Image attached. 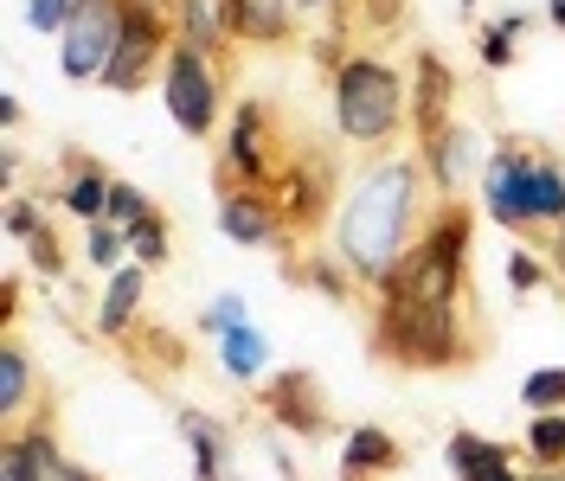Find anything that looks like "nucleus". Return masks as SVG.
<instances>
[{"label":"nucleus","mask_w":565,"mask_h":481,"mask_svg":"<svg viewBox=\"0 0 565 481\" xmlns=\"http://www.w3.org/2000/svg\"><path fill=\"white\" fill-rule=\"evenodd\" d=\"M430 212H437V193L418 154H380L341 193V206L328 218V250L360 289H380L392 264L424 238Z\"/></svg>","instance_id":"1"},{"label":"nucleus","mask_w":565,"mask_h":481,"mask_svg":"<svg viewBox=\"0 0 565 481\" xmlns=\"http://www.w3.org/2000/svg\"><path fill=\"white\" fill-rule=\"evenodd\" d=\"M476 186H482V206L508 238L565 225V161L533 136H494Z\"/></svg>","instance_id":"2"},{"label":"nucleus","mask_w":565,"mask_h":481,"mask_svg":"<svg viewBox=\"0 0 565 481\" xmlns=\"http://www.w3.org/2000/svg\"><path fill=\"white\" fill-rule=\"evenodd\" d=\"M373 360L392 373H462L482 360V328L469 309H398V302H373V328H366Z\"/></svg>","instance_id":"3"},{"label":"nucleus","mask_w":565,"mask_h":481,"mask_svg":"<svg viewBox=\"0 0 565 481\" xmlns=\"http://www.w3.org/2000/svg\"><path fill=\"white\" fill-rule=\"evenodd\" d=\"M328 104H334V136L366 154H386L412 129V84L380 52H341L328 71Z\"/></svg>","instance_id":"4"},{"label":"nucleus","mask_w":565,"mask_h":481,"mask_svg":"<svg viewBox=\"0 0 565 481\" xmlns=\"http://www.w3.org/2000/svg\"><path fill=\"white\" fill-rule=\"evenodd\" d=\"M282 161H289V141H282L277 109L264 97H245L225 122V148H218V186H257V193H277Z\"/></svg>","instance_id":"5"},{"label":"nucleus","mask_w":565,"mask_h":481,"mask_svg":"<svg viewBox=\"0 0 565 481\" xmlns=\"http://www.w3.org/2000/svg\"><path fill=\"white\" fill-rule=\"evenodd\" d=\"M341 161H334V148L316 136L289 141V161H282V180H277V206H282V225H289V238H309L321 232L334 206H341Z\"/></svg>","instance_id":"6"},{"label":"nucleus","mask_w":565,"mask_h":481,"mask_svg":"<svg viewBox=\"0 0 565 481\" xmlns=\"http://www.w3.org/2000/svg\"><path fill=\"white\" fill-rule=\"evenodd\" d=\"M174 0H129V20H122V45H116V65H109L104 90H116V97H136V90H148L161 71H168V58H174Z\"/></svg>","instance_id":"7"},{"label":"nucleus","mask_w":565,"mask_h":481,"mask_svg":"<svg viewBox=\"0 0 565 481\" xmlns=\"http://www.w3.org/2000/svg\"><path fill=\"white\" fill-rule=\"evenodd\" d=\"M122 20H129V0H77L71 26L58 33V71L71 84H104L116 65V45H122Z\"/></svg>","instance_id":"8"},{"label":"nucleus","mask_w":565,"mask_h":481,"mask_svg":"<svg viewBox=\"0 0 565 481\" xmlns=\"http://www.w3.org/2000/svg\"><path fill=\"white\" fill-rule=\"evenodd\" d=\"M218 58H206V52H193V45H174V58H168V71H161V104H168V116H174L180 136L206 141L218 136Z\"/></svg>","instance_id":"9"},{"label":"nucleus","mask_w":565,"mask_h":481,"mask_svg":"<svg viewBox=\"0 0 565 481\" xmlns=\"http://www.w3.org/2000/svg\"><path fill=\"white\" fill-rule=\"evenodd\" d=\"M257 405H264V417H270L277 430L302 437V443H316V437H328V430H334L328 385H321L309 366H289V373L264 378V385H257Z\"/></svg>","instance_id":"10"},{"label":"nucleus","mask_w":565,"mask_h":481,"mask_svg":"<svg viewBox=\"0 0 565 481\" xmlns=\"http://www.w3.org/2000/svg\"><path fill=\"white\" fill-rule=\"evenodd\" d=\"M218 232L238 250H289L277 193H257V186H218Z\"/></svg>","instance_id":"11"},{"label":"nucleus","mask_w":565,"mask_h":481,"mask_svg":"<svg viewBox=\"0 0 565 481\" xmlns=\"http://www.w3.org/2000/svg\"><path fill=\"white\" fill-rule=\"evenodd\" d=\"M405 84H412V136L418 141L444 136V129L457 122V71H450V58H444L437 45H418Z\"/></svg>","instance_id":"12"},{"label":"nucleus","mask_w":565,"mask_h":481,"mask_svg":"<svg viewBox=\"0 0 565 481\" xmlns=\"http://www.w3.org/2000/svg\"><path fill=\"white\" fill-rule=\"evenodd\" d=\"M0 481H97L90 469H77L58 437H52V424L39 417L26 430H13V437H0Z\"/></svg>","instance_id":"13"},{"label":"nucleus","mask_w":565,"mask_h":481,"mask_svg":"<svg viewBox=\"0 0 565 481\" xmlns=\"http://www.w3.org/2000/svg\"><path fill=\"white\" fill-rule=\"evenodd\" d=\"M482 136L469 129V122H450L444 136H430V141H418V161H424V173H430V193L437 200H462L469 193V180H482Z\"/></svg>","instance_id":"14"},{"label":"nucleus","mask_w":565,"mask_h":481,"mask_svg":"<svg viewBox=\"0 0 565 481\" xmlns=\"http://www.w3.org/2000/svg\"><path fill=\"white\" fill-rule=\"evenodd\" d=\"M232 7V39L250 52H282L289 39L302 33V0H225Z\"/></svg>","instance_id":"15"},{"label":"nucleus","mask_w":565,"mask_h":481,"mask_svg":"<svg viewBox=\"0 0 565 481\" xmlns=\"http://www.w3.org/2000/svg\"><path fill=\"white\" fill-rule=\"evenodd\" d=\"M141 302H148V270H141V264H122V270L104 282V296H97V334H104L109 346H122L141 328Z\"/></svg>","instance_id":"16"},{"label":"nucleus","mask_w":565,"mask_h":481,"mask_svg":"<svg viewBox=\"0 0 565 481\" xmlns=\"http://www.w3.org/2000/svg\"><path fill=\"white\" fill-rule=\"evenodd\" d=\"M444 462L457 481H527L514 469V449L494 443V437H476V430H450L444 437Z\"/></svg>","instance_id":"17"},{"label":"nucleus","mask_w":565,"mask_h":481,"mask_svg":"<svg viewBox=\"0 0 565 481\" xmlns=\"http://www.w3.org/2000/svg\"><path fill=\"white\" fill-rule=\"evenodd\" d=\"M174 424L186 437V449H193V481H232V430L212 411H200V405H180Z\"/></svg>","instance_id":"18"},{"label":"nucleus","mask_w":565,"mask_h":481,"mask_svg":"<svg viewBox=\"0 0 565 481\" xmlns=\"http://www.w3.org/2000/svg\"><path fill=\"white\" fill-rule=\"evenodd\" d=\"M398 469H405L398 437L380 424H353L348 443H341V481H392Z\"/></svg>","instance_id":"19"},{"label":"nucleus","mask_w":565,"mask_h":481,"mask_svg":"<svg viewBox=\"0 0 565 481\" xmlns=\"http://www.w3.org/2000/svg\"><path fill=\"white\" fill-rule=\"evenodd\" d=\"M33 385H39L33 353H26V341L7 328V334H0V430H7V437L26 430V398H33Z\"/></svg>","instance_id":"20"},{"label":"nucleus","mask_w":565,"mask_h":481,"mask_svg":"<svg viewBox=\"0 0 565 481\" xmlns=\"http://www.w3.org/2000/svg\"><path fill=\"white\" fill-rule=\"evenodd\" d=\"M174 33L180 45H193V52H206L225 65V52L238 45L232 39V7L225 0H174Z\"/></svg>","instance_id":"21"},{"label":"nucleus","mask_w":565,"mask_h":481,"mask_svg":"<svg viewBox=\"0 0 565 481\" xmlns=\"http://www.w3.org/2000/svg\"><path fill=\"white\" fill-rule=\"evenodd\" d=\"M65 168H71V180H65V193H58V200H65V212H71V218H84V225H104L109 186H116V180H109V168H104V161H90V154H77V148L65 154Z\"/></svg>","instance_id":"22"},{"label":"nucleus","mask_w":565,"mask_h":481,"mask_svg":"<svg viewBox=\"0 0 565 481\" xmlns=\"http://www.w3.org/2000/svg\"><path fill=\"white\" fill-rule=\"evenodd\" d=\"M218 366L232 385H257V378L270 373V341H264V328H232L225 341H218Z\"/></svg>","instance_id":"23"},{"label":"nucleus","mask_w":565,"mask_h":481,"mask_svg":"<svg viewBox=\"0 0 565 481\" xmlns=\"http://www.w3.org/2000/svg\"><path fill=\"white\" fill-rule=\"evenodd\" d=\"M527 456L533 469H565V411H540L527 424Z\"/></svg>","instance_id":"24"},{"label":"nucleus","mask_w":565,"mask_h":481,"mask_svg":"<svg viewBox=\"0 0 565 481\" xmlns=\"http://www.w3.org/2000/svg\"><path fill=\"white\" fill-rule=\"evenodd\" d=\"M521 33H527V13H501L489 33H482V65L508 71L514 65V52H521Z\"/></svg>","instance_id":"25"},{"label":"nucleus","mask_w":565,"mask_h":481,"mask_svg":"<svg viewBox=\"0 0 565 481\" xmlns=\"http://www.w3.org/2000/svg\"><path fill=\"white\" fill-rule=\"evenodd\" d=\"M129 250H136L141 270H154V264H168V218H161V206H148V218L141 225H129Z\"/></svg>","instance_id":"26"},{"label":"nucleus","mask_w":565,"mask_h":481,"mask_svg":"<svg viewBox=\"0 0 565 481\" xmlns=\"http://www.w3.org/2000/svg\"><path fill=\"white\" fill-rule=\"evenodd\" d=\"M122 250H129V232H122V225H109V218L84 232V257H90V270L116 276V270H122Z\"/></svg>","instance_id":"27"},{"label":"nucleus","mask_w":565,"mask_h":481,"mask_svg":"<svg viewBox=\"0 0 565 481\" xmlns=\"http://www.w3.org/2000/svg\"><path fill=\"white\" fill-rule=\"evenodd\" d=\"M521 405L533 417L540 411H565V366H540V373L521 378Z\"/></svg>","instance_id":"28"},{"label":"nucleus","mask_w":565,"mask_h":481,"mask_svg":"<svg viewBox=\"0 0 565 481\" xmlns=\"http://www.w3.org/2000/svg\"><path fill=\"white\" fill-rule=\"evenodd\" d=\"M245 321H250V302L238 289H225V296H212V309L200 314V334H206V341H225V334L245 328Z\"/></svg>","instance_id":"29"},{"label":"nucleus","mask_w":565,"mask_h":481,"mask_svg":"<svg viewBox=\"0 0 565 481\" xmlns=\"http://www.w3.org/2000/svg\"><path fill=\"white\" fill-rule=\"evenodd\" d=\"M39 232H45V206H39V200H26V193H13V200H7V238H13V244H33Z\"/></svg>","instance_id":"30"},{"label":"nucleus","mask_w":565,"mask_h":481,"mask_svg":"<svg viewBox=\"0 0 565 481\" xmlns=\"http://www.w3.org/2000/svg\"><path fill=\"white\" fill-rule=\"evenodd\" d=\"M104 218L129 232V225H141V218H148V200H141V193L129 186V180H116V186H109V212H104Z\"/></svg>","instance_id":"31"},{"label":"nucleus","mask_w":565,"mask_h":481,"mask_svg":"<svg viewBox=\"0 0 565 481\" xmlns=\"http://www.w3.org/2000/svg\"><path fill=\"white\" fill-rule=\"evenodd\" d=\"M26 257H33V270L45 276V282H58V276H65V244H58V232H52V225L26 244Z\"/></svg>","instance_id":"32"},{"label":"nucleus","mask_w":565,"mask_h":481,"mask_svg":"<svg viewBox=\"0 0 565 481\" xmlns=\"http://www.w3.org/2000/svg\"><path fill=\"white\" fill-rule=\"evenodd\" d=\"M71 13H77V0H26V26L33 33H65Z\"/></svg>","instance_id":"33"},{"label":"nucleus","mask_w":565,"mask_h":481,"mask_svg":"<svg viewBox=\"0 0 565 481\" xmlns=\"http://www.w3.org/2000/svg\"><path fill=\"white\" fill-rule=\"evenodd\" d=\"M508 289H514V296H533V289H546V264H540L533 250H514V257H508Z\"/></svg>","instance_id":"34"},{"label":"nucleus","mask_w":565,"mask_h":481,"mask_svg":"<svg viewBox=\"0 0 565 481\" xmlns=\"http://www.w3.org/2000/svg\"><path fill=\"white\" fill-rule=\"evenodd\" d=\"M0 180H7V193L20 186V148H13V136L0 141Z\"/></svg>","instance_id":"35"},{"label":"nucleus","mask_w":565,"mask_h":481,"mask_svg":"<svg viewBox=\"0 0 565 481\" xmlns=\"http://www.w3.org/2000/svg\"><path fill=\"white\" fill-rule=\"evenodd\" d=\"M20 116H26V109H20L13 90H7V97H0V136H13V129H20Z\"/></svg>","instance_id":"36"},{"label":"nucleus","mask_w":565,"mask_h":481,"mask_svg":"<svg viewBox=\"0 0 565 481\" xmlns=\"http://www.w3.org/2000/svg\"><path fill=\"white\" fill-rule=\"evenodd\" d=\"M270 462H277L282 481H296V462H289V449H282V443H270Z\"/></svg>","instance_id":"37"},{"label":"nucleus","mask_w":565,"mask_h":481,"mask_svg":"<svg viewBox=\"0 0 565 481\" xmlns=\"http://www.w3.org/2000/svg\"><path fill=\"white\" fill-rule=\"evenodd\" d=\"M546 20H553V26L565 33V0H546Z\"/></svg>","instance_id":"38"},{"label":"nucleus","mask_w":565,"mask_h":481,"mask_svg":"<svg viewBox=\"0 0 565 481\" xmlns=\"http://www.w3.org/2000/svg\"><path fill=\"white\" fill-rule=\"evenodd\" d=\"M309 13H328V7H353V0H302Z\"/></svg>","instance_id":"39"},{"label":"nucleus","mask_w":565,"mask_h":481,"mask_svg":"<svg viewBox=\"0 0 565 481\" xmlns=\"http://www.w3.org/2000/svg\"><path fill=\"white\" fill-rule=\"evenodd\" d=\"M527 481H565V469H533Z\"/></svg>","instance_id":"40"},{"label":"nucleus","mask_w":565,"mask_h":481,"mask_svg":"<svg viewBox=\"0 0 565 481\" xmlns=\"http://www.w3.org/2000/svg\"><path fill=\"white\" fill-rule=\"evenodd\" d=\"M476 7H482V0H462V13H476Z\"/></svg>","instance_id":"41"},{"label":"nucleus","mask_w":565,"mask_h":481,"mask_svg":"<svg viewBox=\"0 0 565 481\" xmlns=\"http://www.w3.org/2000/svg\"><path fill=\"white\" fill-rule=\"evenodd\" d=\"M232 481H245V475H238V469H232Z\"/></svg>","instance_id":"42"}]
</instances>
